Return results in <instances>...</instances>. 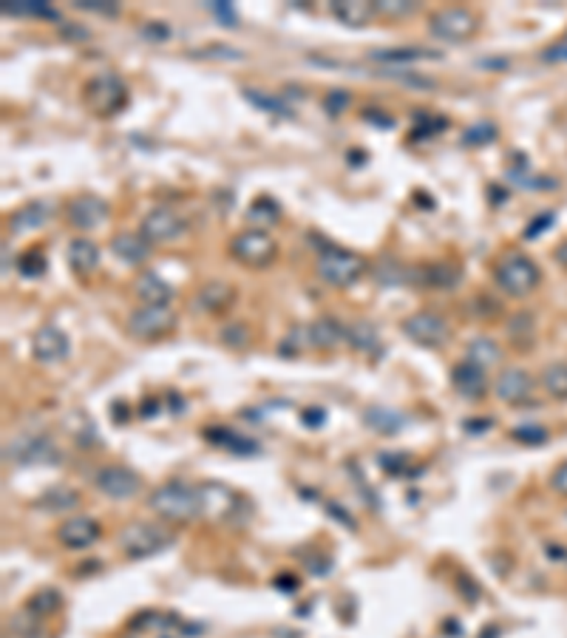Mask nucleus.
Returning a JSON list of instances; mask_svg holds the SVG:
<instances>
[{
    "label": "nucleus",
    "mask_w": 567,
    "mask_h": 638,
    "mask_svg": "<svg viewBox=\"0 0 567 638\" xmlns=\"http://www.w3.org/2000/svg\"><path fill=\"white\" fill-rule=\"evenodd\" d=\"M148 508L159 519L170 522V525H185V522H193L208 511V497H205V488L173 480V483L156 485L151 491Z\"/></svg>",
    "instance_id": "f257e3e1"
},
{
    "label": "nucleus",
    "mask_w": 567,
    "mask_h": 638,
    "mask_svg": "<svg viewBox=\"0 0 567 638\" xmlns=\"http://www.w3.org/2000/svg\"><path fill=\"white\" fill-rule=\"evenodd\" d=\"M493 281L502 289L505 295L511 298H525L531 295L542 281V270L533 258H528L525 253L511 250L497 258L493 264Z\"/></svg>",
    "instance_id": "f03ea898"
},
{
    "label": "nucleus",
    "mask_w": 567,
    "mask_h": 638,
    "mask_svg": "<svg viewBox=\"0 0 567 638\" xmlns=\"http://www.w3.org/2000/svg\"><path fill=\"white\" fill-rule=\"evenodd\" d=\"M83 106L94 114L97 120H111L122 108H128V89L120 75L114 71H99L83 85Z\"/></svg>",
    "instance_id": "7ed1b4c3"
},
{
    "label": "nucleus",
    "mask_w": 567,
    "mask_h": 638,
    "mask_svg": "<svg viewBox=\"0 0 567 638\" xmlns=\"http://www.w3.org/2000/svg\"><path fill=\"white\" fill-rule=\"evenodd\" d=\"M315 272L324 284L335 287V289H349L369 272V261L352 250L327 248L315 258Z\"/></svg>",
    "instance_id": "20e7f679"
},
{
    "label": "nucleus",
    "mask_w": 567,
    "mask_h": 638,
    "mask_svg": "<svg viewBox=\"0 0 567 638\" xmlns=\"http://www.w3.org/2000/svg\"><path fill=\"white\" fill-rule=\"evenodd\" d=\"M227 253L232 261H239L247 270H267L279 261V241H275L267 230L250 227L230 239Z\"/></svg>",
    "instance_id": "39448f33"
},
{
    "label": "nucleus",
    "mask_w": 567,
    "mask_h": 638,
    "mask_svg": "<svg viewBox=\"0 0 567 638\" xmlns=\"http://www.w3.org/2000/svg\"><path fill=\"white\" fill-rule=\"evenodd\" d=\"M173 540H177V536L162 525H154V522H134V525H128L120 533V550L128 559H145V556H154L159 550L170 547Z\"/></svg>",
    "instance_id": "423d86ee"
},
{
    "label": "nucleus",
    "mask_w": 567,
    "mask_h": 638,
    "mask_svg": "<svg viewBox=\"0 0 567 638\" xmlns=\"http://www.w3.org/2000/svg\"><path fill=\"white\" fill-rule=\"evenodd\" d=\"M429 32L443 43H465L479 32V18L462 6L437 9L429 18Z\"/></svg>",
    "instance_id": "0eeeda50"
},
{
    "label": "nucleus",
    "mask_w": 567,
    "mask_h": 638,
    "mask_svg": "<svg viewBox=\"0 0 567 638\" xmlns=\"http://www.w3.org/2000/svg\"><path fill=\"white\" fill-rule=\"evenodd\" d=\"M125 329L128 335H134L137 341H159L170 335L173 329H177V312L170 307H139L128 315L125 321Z\"/></svg>",
    "instance_id": "6e6552de"
},
{
    "label": "nucleus",
    "mask_w": 567,
    "mask_h": 638,
    "mask_svg": "<svg viewBox=\"0 0 567 638\" xmlns=\"http://www.w3.org/2000/svg\"><path fill=\"white\" fill-rule=\"evenodd\" d=\"M403 332L406 338H412L420 346H429V350H440L448 341H452V327L448 321L434 310H420L414 315H409L403 321Z\"/></svg>",
    "instance_id": "1a4fd4ad"
},
{
    "label": "nucleus",
    "mask_w": 567,
    "mask_h": 638,
    "mask_svg": "<svg viewBox=\"0 0 567 638\" xmlns=\"http://www.w3.org/2000/svg\"><path fill=\"white\" fill-rule=\"evenodd\" d=\"M6 460L18 462V466H54L63 460V454L46 434H20L12 445H6Z\"/></svg>",
    "instance_id": "9d476101"
},
{
    "label": "nucleus",
    "mask_w": 567,
    "mask_h": 638,
    "mask_svg": "<svg viewBox=\"0 0 567 638\" xmlns=\"http://www.w3.org/2000/svg\"><path fill=\"white\" fill-rule=\"evenodd\" d=\"M139 233L151 244H168L187 233V222L182 219V213L173 208H154L142 216Z\"/></svg>",
    "instance_id": "9b49d317"
},
{
    "label": "nucleus",
    "mask_w": 567,
    "mask_h": 638,
    "mask_svg": "<svg viewBox=\"0 0 567 638\" xmlns=\"http://www.w3.org/2000/svg\"><path fill=\"white\" fill-rule=\"evenodd\" d=\"M108 216H111L108 201L97 193H80L66 201V222L75 230H94L108 222Z\"/></svg>",
    "instance_id": "f8f14e48"
},
{
    "label": "nucleus",
    "mask_w": 567,
    "mask_h": 638,
    "mask_svg": "<svg viewBox=\"0 0 567 638\" xmlns=\"http://www.w3.org/2000/svg\"><path fill=\"white\" fill-rule=\"evenodd\" d=\"M32 355L43 366L63 364V360H68V355H71V341L60 327L43 324L32 338Z\"/></svg>",
    "instance_id": "ddd939ff"
},
{
    "label": "nucleus",
    "mask_w": 567,
    "mask_h": 638,
    "mask_svg": "<svg viewBox=\"0 0 567 638\" xmlns=\"http://www.w3.org/2000/svg\"><path fill=\"white\" fill-rule=\"evenodd\" d=\"M94 485L111 500H134L142 491V477L125 466H103L94 474Z\"/></svg>",
    "instance_id": "4468645a"
},
{
    "label": "nucleus",
    "mask_w": 567,
    "mask_h": 638,
    "mask_svg": "<svg viewBox=\"0 0 567 638\" xmlns=\"http://www.w3.org/2000/svg\"><path fill=\"white\" fill-rule=\"evenodd\" d=\"M493 395L508 406H522L533 398V378L525 369L505 366L493 381Z\"/></svg>",
    "instance_id": "2eb2a0df"
},
{
    "label": "nucleus",
    "mask_w": 567,
    "mask_h": 638,
    "mask_svg": "<svg viewBox=\"0 0 567 638\" xmlns=\"http://www.w3.org/2000/svg\"><path fill=\"white\" fill-rule=\"evenodd\" d=\"M236 298H239V289L232 287L230 281L210 279V281H205L199 287L193 303H196V310L208 312V315H224L232 303H236Z\"/></svg>",
    "instance_id": "dca6fc26"
},
{
    "label": "nucleus",
    "mask_w": 567,
    "mask_h": 638,
    "mask_svg": "<svg viewBox=\"0 0 567 638\" xmlns=\"http://www.w3.org/2000/svg\"><path fill=\"white\" fill-rule=\"evenodd\" d=\"M99 522L91 516H75L66 519L60 528H57V542H60L66 550H83L99 540Z\"/></svg>",
    "instance_id": "f3484780"
},
{
    "label": "nucleus",
    "mask_w": 567,
    "mask_h": 638,
    "mask_svg": "<svg viewBox=\"0 0 567 638\" xmlns=\"http://www.w3.org/2000/svg\"><path fill=\"white\" fill-rule=\"evenodd\" d=\"M134 295L139 298L142 307H170L173 287L154 270H145L134 281Z\"/></svg>",
    "instance_id": "a211bd4d"
},
{
    "label": "nucleus",
    "mask_w": 567,
    "mask_h": 638,
    "mask_svg": "<svg viewBox=\"0 0 567 638\" xmlns=\"http://www.w3.org/2000/svg\"><path fill=\"white\" fill-rule=\"evenodd\" d=\"M452 383L457 389V395L465 400H483L488 395V378L485 369H479L471 360H460L452 369Z\"/></svg>",
    "instance_id": "6ab92c4d"
},
{
    "label": "nucleus",
    "mask_w": 567,
    "mask_h": 638,
    "mask_svg": "<svg viewBox=\"0 0 567 638\" xmlns=\"http://www.w3.org/2000/svg\"><path fill=\"white\" fill-rule=\"evenodd\" d=\"M154 244L145 239L142 233H116L111 239V253L116 261H122L128 267H139L151 258Z\"/></svg>",
    "instance_id": "aec40b11"
},
{
    "label": "nucleus",
    "mask_w": 567,
    "mask_h": 638,
    "mask_svg": "<svg viewBox=\"0 0 567 638\" xmlns=\"http://www.w3.org/2000/svg\"><path fill=\"white\" fill-rule=\"evenodd\" d=\"M51 216V208L46 199H37V201H28V205L18 208L12 216H9V233L12 236H26V233H35L43 224L49 222Z\"/></svg>",
    "instance_id": "412c9836"
},
{
    "label": "nucleus",
    "mask_w": 567,
    "mask_h": 638,
    "mask_svg": "<svg viewBox=\"0 0 567 638\" xmlns=\"http://www.w3.org/2000/svg\"><path fill=\"white\" fill-rule=\"evenodd\" d=\"M310 329V346L321 352H332L346 341V327L338 321V318H315V321L307 327Z\"/></svg>",
    "instance_id": "4be33fe9"
},
{
    "label": "nucleus",
    "mask_w": 567,
    "mask_h": 638,
    "mask_svg": "<svg viewBox=\"0 0 567 638\" xmlns=\"http://www.w3.org/2000/svg\"><path fill=\"white\" fill-rule=\"evenodd\" d=\"M329 12L349 28H363L377 18V9L369 0H332Z\"/></svg>",
    "instance_id": "5701e85b"
},
{
    "label": "nucleus",
    "mask_w": 567,
    "mask_h": 638,
    "mask_svg": "<svg viewBox=\"0 0 567 638\" xmlns=\"http://www.w3.org/2000/svg\"><path fill=\"white\" fill-rule=\"evenodd\" d=\"M66 256H68V267L75 270V275H91L99 267V244L85 236L71 239Z\"/></svg>",
    "instance_id": "b1692460"
},
{
    "label": "nucleus",
    "mask_w": 567,
    "mask_h": 638,
    "mask_svg": "<svg viewBox=\"0 0 567 638\" xmlns=\"http://www.w3.org/2000/svg\"><path fill=\"white\" fill-rule=\"evenodd\" d=\"M369 60L383 63V66H403V63H420V60H443V51H431L423 46L374 49V51H369Z\"/></svg>",
    "instance_id": "393cba45"
},
{
    "label": "nucleus",
    "mask_w": 567,
    "mask_h": 638,
    "mask_svg": "<svg viewBox=\"0 0 567 638\" xmlns=\"http://www.w3.org/2000/svg\"><path fill=\"white\" fill-rule=\"evenodd\" d=\"M414 272H417L414 281H423L434 289H454L462 279V270L454 261H431V264H423Z\"/></svg>",
    "instance_id": "a878e982"
},
{
    "label": "nucleus",
    "mask_w": 567,
    "mask_h": 638,
    "mask_svg": "<svg viewBox=\"0 0 567 638\" xmlns=\"http://www.w3.org/2000/svg\"><path fill=\"white\" fill-rule=\"evenodd\" d=\"M346 343L352 346L360 355H377L383 350L381 343V332L374 329V324L369 321H352L346 327Z\"/></svg>",
    "instance_id": "bb28decb"
},
{
    "label": "nucleus",
    "mask_w": 567,
    "mask_h": 638,
    "mask_svg": "<svg viewBox=\"0 0 567 638\" xmlns=\"http://www.w3.org/2000/svg\"><path fill=\"white\" fill-rule=\"evenodd\" d=\"M412 272H414V270L406 267V264H400L398 258L383 256V258L374 264V281H381V284H386V287H403V284L414 281Z\"/></svg>",
    "instance_id": "cd10ccee"
},
{
    "label": "nucleus",
    "mask_w": 567,
    "mask_h": 638,
    "mask_svg": "<svg viewBox=\"0 0 567 638\" xmlns=\"http://www.w3.org/2000/svg\"><path fill=\"white\" fill-rule=\"evenodd\" d=\"M465 360H471V364L488 372L502 364V350H500V343L491 338H474L469 343V355H465Z\"/></svg>",
    "instance_id": "c85d7f7f"
},
{
    "label": "nucleus",
    "mask_w": 567,
    "mask_h": 638,
    "mask_svg": "<svg viewBox=\"0 0 567 638\" xmlns=\"http://www.w3.org/2000/svg\"><path fill=\"white\" fill-rule=\"evenodd\" d=\"M205 437L213 443V445H219V448H227V452L232 454H256L258 452V445L253 440H247L241 437V434L236 431H230V429H205Z\"/></svg>",
    "instance_id": "c756f323"
},
{
    "label": "nucleus",
    "mask_w": 567,
    "mask_h": 638,
    "mask_svg": "<svg viewBox=\"0 0 567 638\" xmlns=\"http://www.w3.org/2000/svg\"><path fill=\"white\" fill-rule=\"evenodd\" d=\"M80 505V494L75 488L68 485H57V488H49L46 494L37 500V508L43 511H51V514H63V511H71Z\"/></svg>",
    "instance_id": "7c9ffc66"
},
{
    "label": "nucleus",
    "mask_w": 567,
    "mask_h": 638,
    "mask_svg": "<svg viewBox=\"0 0 567 638\" xmlns=\"http://www.w3.org/2000/svg\"><path fill=\"white\" fill-rule=\"evenodd\" d=\"M363 420H366V426H372L374 431H381V434H398L406 426V417L400 412L381 409V406H372V409H366Z\"/></svg>",
    "instance_id": "2f4dec72"
},
{
    "label": "nucleus",
    "mask_w": 567,
    "mask_h": 638,
    "mask_svg": "<svg viewBox=\"0 0 567 638\" xmlns=\"http://www.w3.org/2000/svg\"><path fill=\"white\" fill-rule=\"evenodd\" d=\"M60 607H63V593L54 590V587H43L26 602V610L32 616H37V618H49V616H54L57 610H60Z\"/></svg>",
    "instance_id": "473e14b6"
},
{
    "label": "nucleus",
    "mask_w": 567,
    "mask_h": 638,
    "mask_svg": "<svg viewBox=\"0 0 567 638\" xmlns=\"http://www.w3.org/2000/svg\"><path fill=\"white\" fill-rule=\"evenodd\" d=\"M279 219H281V208L275 205L270 196L256 199L250 205V210H247V222H253L258 230H267L270 224H275Z\"/></svg>",
    "instance_id": "72a5a7b5"
},
{
    "label": "nucleus",
    "mask_w": 567,
    "mask_h": 638,
    "mask_svg": "<svg viewBox=\"0 0 567 638\" xmlns=\"http://www.w3.org/2000/svg\"><path fill=\"white\" fill-rule=\"evenodd\" d=\"M542 389L547 398L567 400V364H550L542 369Z\"/></svg>",
    "instance_id": "f704fd0d"
},
{
    "label": "nucleus",
    "mask_w": 567,
    "mask_h": 638,
    "mask_svg": "<svg viewBox=\"0 0 567 638\" xmlns=\"http://www.w3.org/2000/svg\"><path fill=\"white\" fill-rule=\"evenodd\" d=\"M4 14L12 18H46V20H60V12L51 9L49 4H32V0H18V4H6Z\"/></svg>",
    "instance_id": "c9c22d12"
},
{
    "label": "nucleus",
    "mask_w": 567,
    "mask_h": 638,
    "mask_svg": "<svg viewBox=\"0 0 567 638\" xmlns=\"http://www.w3.org/2000/svg\"><path fill=\"white\" fill-rule=\"evenodd\" d=\"M247 103H253L256 108H264L267 114H275V117H293V111L287 108V103L281 97L267 94V91H256V89H241Z\"/></svg>",
    "instance_id": "e433bc0d"
},
{
    "label": "nucleus",
    "mask_w": 567,
    "mask_h": 638,
    "mask_svg": "<svg viewBox=\"0 0 567 638\" xmlns=\"http://www.w3.org/2000/svg\"><path fill=\"white\" fill-rule=\"evenodd\" d=\"M222 343H227L230 350H247L253 343V329L244 321H232L222 327Z\"/></svg>",
    "instance_id": "4c0bfd02"
},
{
    "label": "nucleus",
    "mask_w": 567,
    "mask_h": 638,
    "mask_svg": "<svg viewBox=\"0 0 567 638\" xmlns=\"http://www.w3.org/2000/svg\"><path fill=\"white\" fill-rule=\"evenodd\" d=\"M18 270H20V275H26V279H40V275L49 270L46 253H43V250H26L18 258Z\"/></svg>",
    "instance_id": "58836bf2"
},
{
    "label": "nucleus",
    "mask_w": 567,
    "mask_h": 638,
    "mask_svg": "<svg viewBox=\"0 0 567 638\" xmlns=\"http://www.w3.org/2000/svg\"><path fill=\"white\" fill-rule=\"evenodd\" d=\"M307 346H310V329H307V327H293V329H289V335L281 341L279 355L295 358V355H301V352H307Z\"/></svg>",
    "instance_id": "ea45409f"
},
{
    "label": "nucleus",
    "mask_w": 567,
    "mask_h": 638,
    "mask_svg": "<svg viewBox=\"0 0 567 638\" xmlns=\"http://www.w3.org/2000/svg\"><path fill=\"white\" fill-rule=\"evenodd\" d=\"M493 139H497V125L483 120V122H476L471 128H465V134H462V145H471V148H479V145H491Z\"/></svg>",
    "instance_id": "a19ab883"
},
{
    "label": "nucleus",
    "mask_w": 567,
    "mask_h": 638,
    "mask_svg": "<svg viewBox=\"0 0 567 638\" xmlns=\"http://www.w3.org/2000/svg\"><path fill=\"white\" fill-rule=\"evenodd\" d=\"M508 335H511L516 343H528L533 338V315L531 312L514 315L511 324H508Z\"/></svg>",
    "instance_id": "79ce46f5"
},
{
    "label": "nucleus",
    "mask_w": 567,
    "mask_h": 638,
    "mask_svg": "<svg viewBox=\"0 0 567 638\" xmlns=\"http://www.w3.org/2000/svg\"><path fill=\"white\" fill-rule=\"evenodd\" d=\"M511 437L522 445H542V443H547V429L536 426V423H525V426H516L511 431Z\"/></svg>",
    "instance_id": "37998d69"
},
{
    "label": "nucleus",
    "mask_w": 567,
    "mask_h": 638,
    "mask_svg": "<svg viewBox=\"0 0 567 638\" xmlns=\"http://www.w3.org/2000/svg\"><path fill=\"white\" fill-rule=\"evenodd\" d=\"M377 14H383V18H406V14H412L417 9V4L412 0H381V4H374Z\"/></svg>",
    "instance_id": "c03bdc74"
},
{
    "label": "nucleus",
    "mask_w": 567,
    "mask_h": 638,
    "mask_svg": "<svg viewBox=\"0 0 567 638\" xmlns=\"http://www.w3.org/2000/svg\"><path fill=\"white\" fill-rule=\"evenodd\" d=\"M75 6L83 9V12L103 14V18H116V14L122 12V6L114 4V0H75Z\"/></svg>",
    "instance_id": "a18cd8bd"
},
{
    "label": "nucleus",
    "mask_w": 567,
    "mask_h": 638,
    "mask_svg": "<svg viewBox=\"0 0 567 638\" xmlns=\"http://www.w3.org/2000/svg\"><path fill=\"white\" fill-rule=\"evenodd\" d=\"M349 103H352V97H349V91H329V97L324 99V108L329 111V117H341V114L349 108Z\"/></svg>",
    "instance_id": "49530a36"
},
{
    "label": "nucleus",
    "mask_w": 567,
    "mask_h": 638,
    "mask_svg": "<svg viewBox=\"0 0 567 638\" xmlns=\"http://www.w3.org/2000/svg\"><path fill=\"white\" fill-rule=\"evenodd\" d=\"M208 9L216 14V20H222L227 28H236L239 14H236V9H232V4H208Z\"/></svg>",
    "instance_id": "de8ad7c7"
},
{
    "label": "nucleus",
    "mask_w": 567,
    "mask_h": 638,
    "mask_svg": "<svg viewBox=\"0 0 567 638\" xmlns=\"http://www.w3.org/2000/svg\"><path fill=\"white\" fill-rule=\"evenodd\" d=\"M550 488H554L559 497H567V460L559 462L554 474H550Z\"/></svg>",
    "instance_id": "09e8293b"
},
{
    "label": "nucleus",
    "mask_w": 567,
    "mask_h": 638,
    "mask_svg": "<svg viewBox=\"0 0 567 638\" xmlns=\"http://www.w3.org/2000/svg\"><path fill=\"white\" fill-rule=\"evenodd\" d=\"M542 60H547V63H567V40L564 43H554L550 49H545Z\"/></svg>",
    "instance_id": "8fccbe9b"
},
{
    "label": "nucleus",
    "mask_w": 567,
    "mask_h": 638,
    "mask_svg": "<svg viewBox=\"0 0 567 638\" xmlns=\"http://www.w3.org/2000/svg\"><path fill=\"white\" fill-rule=\"evenodd\" d=\"M142 35L151 37V40H165V37H170V28L165 23H145Z\"/></svg>",
    "instance_id": "3c124183"
},
{
    "label": "nucleus",
    "mask_w": 567,
    "mask_h": 638,
    "mask_svg": "<svg viewBox=\"0 0 567 638\" xmlns=\"http://www.w3.org/2000/svg\"><path fill=\"white\" fill-rule=\"evenodd\" d=\"M60 32H63V37H68V40H89V37H91L89 32H85V28H77V23H63Z\"/></svg>",
    "instance_id": "603ef678"
},
{
    "label": "nucleus",
    "mask_w": 567,
    "mask_h": 638,
    "mask_svg": "<svg viewBox=\"0 0 567 638\" xmlns=\"http://www.w3.org/2000/svg\"><path fill=\"white\" fill-rule=\"evenodd\" d=\"M550 222H554V216H550V213H547V216H542L539 222H531V224H528V230H525V239H536V236L542 233V227H545V224H550Z\"/></svg>",
    "instance_id": "864d4df0"
},
{
    "label": "nucleus",
    "mask_w": 567,
    "mask_h": 638,
    "mask_svg": "<svg viewBox=\"0 0 567 638\" xmlns=\"http://www.w3.org/2000/svg\"><path fill=\"white\" fill-rule=\"evenodd\" d=\"M301 420H303L307 426H321V423H324V412H321V409H310V412L301 414Z\"/></svg>",
    "instance_id": "5fc2aeb1"
},
{
    "label": "nucleus",
    "mask_w": 567,
    "mask_h": 638,
    "mask_svg": "<svg viewBox=\"0 0 567 638\" xmlns=\"http://www.w3.org/2000/svg\"><path fill=\"white\" fill-rule=\"evenodd\" d=\"M554 256H556V264H559L562 270H567V239H564V241L559 244V248H556V253H554Z\"/></svg>",
    "instance_id": "6e6d98bb"
},
{
    "label": "nucleus",
    "mask_w": 567,
    "mask_h": 638,
    "mask_svg": "<svg viewBox=\"0 0 567 638\" xmlns=\"http://www.w3.org/2000/svg\"><path fill=\"white\" fill-rule=\"evenodd\" d=\"M18 638H51L46 630H40V627H32V630H23V633H14Z\"/></svg>",
    "instance_id": "4d7b16f0"
}]
</instances>
